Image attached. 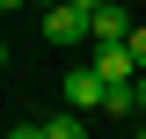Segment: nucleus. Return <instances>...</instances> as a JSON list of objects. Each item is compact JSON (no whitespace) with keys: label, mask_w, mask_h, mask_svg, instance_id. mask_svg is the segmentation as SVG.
I'll list each match as a JSON object with an SVG mask.
<instances>
[{"label":"nucleus","mask_w":146,"mask_h":139,"mask_svg":"<svg viewBox=\"0 0 146 139\" xmlns=\"http://www.w3.org/2000/svg\"><path fill=\"white\" fill-rule=\"evenodd\" d=\"M124 44H131V66H139V73H146V29H131V37H124Z\"/></svg>","instance_id":"0eeeda50"},{"label":"nucleus","mask_w":146,"mask_h":139,"mask_svg":"<svg viewBox=\"0 0 146 139\" xmlns=\"http://www.w3.org/2000/svg\"><path fill=\"white\" fill-rule=\"evenodd\" d=\"M0 66H7V44H0Z\"/></svg>","instance_id":"f8f14e48"},{"label":"nucleus","mask_w":146,"mask_h":139,"mask_svg":"<svg viewBox=\"0 0 146 139\" xmlns=\"http://www.w3.org/2000/svg\"><path fill=\"white\" fill-rule=\"evenodd\" d=\"M139 110H146V73H139Z\"/></svg>","instance_id":"9d476101"},{"label":"nucleus","mask_w":146,"mask_h":139,"mask_svg":"<svg viewBox=\"0 0 146 139\" xmlns=\"http://www.w3.org/2000/svg\"><path fill=\"white\" fill-rule=\"evenodd\" d=\"M139 139H146V124H139Z\"/></svg>","instance_id":"4468645a"},{"label":"nucleus","mask_w":146,"mask_h":139,"mask_svg":"<svg viewBox=\"0 0 146 139\" xmlns=\"http://www.w3.org/2000/svg\"><path fill=\"white\" fill-rule=\"evenodd\" d=\"M7 139H44V124H7Z\"/></svg>","instance_id":"6e6552de"},{"label":"nucleus","mask_w":146,"mask_h":139,"mask_svg":"<svg viewBox=\"0 0 146 139\" xmlns=\"http://www.w3.org/2000/svg\"><path fill=\"white\" fill-rule=\"evenodd\" d=\"M7 7H22V0H0V15H7Z\"/></svg>","instance_id":"9b49d317"},{"label":"nucleus","mask_w":146,"mask_h":139,"mask_svg":"<svg viewBox=\"0 0 146 139\" xmlns=\"http://www.w3.org/2000/svg\"><path fill=\"white\" fill-rule=\"evenodd\" d=\"M73 7H88V15H95V7H102V0H73Z\"/></svg>","instance_id":"1a4fd4ad"},{"label":"nucleus","mask_w":146,"mask_h":139,"mask_svg":"<svg viewBox=\"0 0 146 139\" xmlns=\"http://www.w3.org/2000/svg\"><path fill=\"white\" fill-rule=\"evenodd\" d=\"M36 7H51V0H36Z\"/></svg>","instance_id":"ddd939ff"},{"label":"nucleus","mask_w":146,"mask_h":139,"mask_svg":"<svg viewBox=\"0 0 146 139\" xmlns=\"http://www.w3.org/2000/svg\"><path fill=\"white\" fill-rule=\"evenodd\" d=\"M44 37H51V44H88V7L51 0V7H44Z\"/></svg>","instance_id":"f257e3e1"},{"label":"nucleus","mask_w":146,"mask_h":139,"mask_svg":"<svg viewBox=\"0 0 146 139\" xmlns=\"http://www.w3.org/2000/svg\"><path fill=\"white\" fill-rule=\"evenodd\" d=\"M58 95H66V110H102V73L95 66H66V81H58Z\"/></svg>","instance_id":"f03ea898"},{"label":"nucleus","mask_w":146,"mask_h":139,"mask_svg":"<svg viewBox=\"0 0 146 139\" xmlns=\"http://www.w3.org/2000/svg\"><path fill=\"white\" fill-rule=\"evenodd\" d=\"M44 139H88L80 110H51V117H44Z\"/></svg>","instance_id":"423d86ee"},{"label":"nucleus","mask_w":146,"mask_h":139,"mask_svg":"<svg viewBox=\"0 0 146 139\" xmlns=\"http://www.w3.org/2000/svg\"><path fill=\"white\" fill-rule=\"evenodd\" d=\"M102 81H139V66H131V44H95V59H88Z\"/></svg>","instance_id":"20e7f679"},{"label":"nucleus","mask_w":146,"mask_h":139,"mask_svg":"<svg viewBox=\"0 0 146 139\" xmlns=\"http://www.w3.org/2000/svg\"><path fill=\"white\" fill-rule=\"evenodd\" d=\"M131 29H139V22H131L124 7H117V0H102V7L88 15V44H124Z\"/></svg>","instance_id":"7ed1b4c3"},{"label":"nucleus","mask_w":146,"mask_h":139,"mask_svg":"<svg viewBox=\"0 0 146 139\" xmlns=\"http://www.w3.org/2000/svg\"><path fill=\"white\" fill-rule=\"evenodd\" d=\"M102 110L110 117H131L139 110V81H102Z\"/></svg>","instance_id":"39448f33"}]
</instances>
